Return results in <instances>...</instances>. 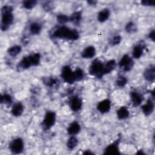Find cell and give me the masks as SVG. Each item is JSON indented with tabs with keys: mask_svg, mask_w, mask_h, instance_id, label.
Returning <instances> with one entry per match:
<instances>
[{
	"mask_svg": "<svg viewBox=\"0 0 155 155\" xmlns=\"http://www.w3.org/2000/svg\"><path fill=\"white\" fill-rule=\"evenodd\" d=\"M122 41V37L120 35H115L110 41V44L114 46V45H119Z\"/></svg>",
	"mask_w": 155,
	"mask_h": 155,
	"instance_id": "33",
	"label": "cell"
},
{
	"mask_svg": "<svg viewBox=\"0 0 155 155\" xmlns=\"http://www.w3.org/2000/svg\"><path fill=\"white\" fill-rule=\"evenodd\" d=\"M8 148L12 153L20 154L23 151L24 148V140L21 137L15 138L10 142Z\"/></svg>",
	"mask_w": 155,
	"mask_h": 155,
	"instance_id": "6",
	"label": "cell"
},
{
	"mask_svg": "<svg viewBox=\"0 0 155 155\" xmlns=\"http://www.w3.org/2000/svg\"><path fill=\"white\" fill-rule=\"evenodd\" d=\"M81 125L77 121L72 122L67 128V133L70 136H75L78 134L81 131Z\"/></svg>",
	"mask_w": 155,
	"mask_h": 155,
	"instance_id": "16",
	"label": "cell"
},
{
	"mask_svg": "<svg viewBox=\"0 0 155 155\" xmlns=\"http://www.w3.org/2000/svg\"><path fill=\"white\" fill-rule=\"evenodd\" d=\"M127 82H128V79L125 76H119L116 81V84L118 87L123 88L126 85V84H127Z\"/></svg>",
	"mask_w": 155,
	"mask_h": 155,
	"instance_id": "30",
	"label": "cell"
},
{
	"mask_svg": "<svg viewBox=\"0 0 155 155\" xmlns=\"http://www.w3.org/2000/svg\"><path fill=\"white\" fill-rule=\"evenodd\" d=\"M120 140V137H119L114 142L107 146L104 149V154H119V144Z\"/></svg>",
	"mask_w": 155,
	"mask_h": 155,
	"instance_id": "9",
	"label": "cell"
},
{
	"mask_svg": "<svg viewBox=\"0 0 155 155\" xmlns=\"http://www.w3.org/2000/svg\"><path fill=\"white\" fill-rule=\"evenodd\" d=\"M87 3L90 5H94L97 3V1H88Z\"/></svg>",
	"mask_w": 155,
	"mask_h": 155,
	"instance_id": "37",
	"label": "cell"
},
{
	"mask_svg": "<svg viewBox=\"0 0 155 155\" xmlns=\"http://www.w3.org/2000/svg\"><path fill=\"white\" fill-rule=\"evenodd\" d=\"M70 107L72 111H78L82 107V101L78 96H73L69 102Z\"/></svg>",
	"mask_w": 155,
	"mask_h": 155,
	"instance_id": "13",
	"label": "cell"
},
{
	"mask_svg": "<svg viewBox=\"0 0 155 155\" xmlns=\"http://www.w3.org/2000/svg\"><path fill=\"white\" fill-rule=\"evenodd\" d=\"M42 28V25L38 22H33L31 23L29 26L30 33L33 35H39L41 33Z\"/></svg>",
	"mask_w": 155,
	"mask_h": 155,
	"instance_id": "22",
	"label": "cell"
},
{
	"mask_svg": "<svg viewBox=\"0 0 155 155\" xmlns=\"http://www.w3.org/2000/svg\"><path fill=\"white\" fill-rule=\"evenodd\" d=\"M88 72L90 74L96 78H102L104 74V64L99 59H94L90 67Z\"/></svg>",
	"mask_w": 155,
	"mask_h": 155,
	"instance_id": "4",
	"label": "cell"
},
{
	"mask_svg": "<svg viewBox=\"0 0 155 155\" xmlns=\"http://www.w3.org/2000/svg\"><path fill=\"white\" fill-rule=\"evenodd\" d=\"M51 36L54 38L65 39L68 40L76 41L79 38V33L76 29H71L65 25L59 26L56 28Z\"/></svg>",
	"mask_w": 155,
	"mask_h": 155,
	"instance_id": "1",
	"label": "cell"
},
{
	"mask_svg": "<svg viewBox=\"0 0 155 155\" xmlns=\"http://www.w3.org/2000/svg\"><path fill=\"white\" fill-rule=\"evenodd\" d=\"M116 66L114 59H110L104 64V74H107L113 71Z\"/></svg>",
	"mask_w": 155,
	"mask_h": 155,
	"instance_id": "23",
	"label": "cell"
},
{
	"mask_svg": "<svg viewBox=\"0 0 155 155\" xmlns=\"http://www.w3.org/2000/svg\"><path fill=\"white\" fill-rule=\"evenodd\" d=\"M13 11V8L11 5H5L2 7L1 10V20L0 27L2 31L7 30L13 24L14 21Z\"/></svg>",
	"mask_w": 155,
	"mask_h": 155,
	"instance_id": "2",
	"label": "cell"
},
{
	"mask_svg": "<svg viewBox=\"0 0 155 155\" xmlns=\"http://www.w3.org/2000/svg\"><path fill=\"white\" fill-rule=\"evenodd\" d=\"M56 115L54 111H47L44 115L41 125L43 130H48L53 127L56 122Z\"/></svg>",
	"mask_w": 155,
	"mask_h": 155,
	"instance_id": "5",
	"label": "cell"
},
{
	"mask_svg": "<svg viewBox=\"0 0 155 155\" xmlns=\"http://www.w3.org/2000/svg\"><path fill=\"white\" fill-rule=\"evenodd\" d=\"M43 8L45 9V10L48 12L51 10L53 8V5L51 4V2H47L43 5Z\"/></svg>",
	"mask_w": 155,
	"mask_h": 155,
	"instance_id": "35",
	"label": "cell"
},
{
	"mask_svg": "<svg viewBox=\"0 0 155 155\" xmlns=\"http://www.w3.org/2000/svg\"><path fill=\"white\" fill-rule=\"evenodd\" d=\"M111 103L110 99H105L100 101L96 107L97 110L102 114L108 113L111 108Z\"/></svg>",
	"mask_w": 155,
	"mask_h": 155,
	"instance_id": "11",
	"label": "cell"
},
{
	"mask_svg": "<svg viewBox=\"0 0 155 155\" xmlns=\"http://www.w3.org/2000/svg\"><path fill=\"white\" fill-rule=\"evenodd\" d=\"M78 144V140L75 136H71L67 142V147L70 150H74Z\"/></svg>",
	"mask_w": 155,
	"mask_h": 155,
	"instance_id": "25",
	"label": "cell"
},
{
	"mask_svg": "<svg viewBox=\"0 0 155 155\" xmlns=\"http://www.w3.org/2000/svg\"><path fill=\"white\" fill-rule=\"evenodd\" d=\"M37 3V1L35 0H27L22 2V6L25 9L30 10L35 7Z\"/></svg>",
	"mask_w": 155,
	"mask_h": 155,
	"instance_id": "29",
	"label": "cell"
},
{
	"mask_svg": "<svg viewBox=\"0 0 155 155\" xmlns=\"http://www.w3.org/2000/svg\"><path fill=\"white\" fill-rule=\"evenodd\" d=\"M117 117L119 120H124L127 119L129 117L130 112L127 107L125 106L120 107L116 111Z\"/></svg>",
	"mask_w": 155,
	"mask_h": 155,
	"instance_id": "20",
	"label": "cell"
},
{
	"mask_svg": "<svg viewBox=\"0 0 155 155\" xmlns=\"http://www.w3.org/2000/svg\"><path fill=\"white\" fill-rule=\"evenodd\" d=\"M22 51V47L19 45H15L9 47L7 50V53L12 57H16Z\"/></svg>",
	"mask_w": 155,
	"mask_h": 155,
	"instance_id": "24",
	"label": "cell"
},
{
	"mask_svg": "<svg viewBox=\"0 0 155 155\" xmlns=\"http://www.w3.org/2000/svg\"><path fill=\"white\" fill-rule=\"evenodd\" d=\"M57 82H58L57 79L53 78H50V77L44 78V79H43V83L47 86L50 87L56 85Z\"/></svg>",
	"mask_w": 155,
	"mask_h": 155,
	"instance_id": "32",
	"label": "cell"
},
{
	"mask_svg": "<svg viewBox=\"0 0 155 155\" xmlns=\"http://www.w3.org/2000/svg\"><path fill=\"white\" fill-rule=\"evenodd\" d=\"M70 17V21L75 25H79L81 22L82 16L81 11H76L73 12Z\"/></svg>",
	"mask_w": 155,
	"mask_h": 155,
	"instance_id": "21",
	"label": "cell"
},
{
	"mask_svg": "<svg viewBox=\"0 0 155 155\" xmlns=\"http://www.w3.org/2000/svg\"><path fill=\"white\" fill-rule=\"evenodd\" d=\"M84 154H93V153L92 151H90V150H86L83 153Z\"/></svg>",
	"mask_w": 155,
	"mask_h": 155,
	"instance_id": "38",
	"label": "cell"
},
{
	"mask_svg": "<svg viewBox=\"0 0 155 155\" xmlns=\"http://www.w3.org/2000/svg\"><path fill=\"white\" fill-rule=\"evenodd\" d=\"M41 54L39 53H33L22 58L18 62L17 68L24 70L33 66H38L41 62Z\"/></svg>",
	"mask_w": 155,
	"mask_h": 155,
	"instance_id": "3",
	"label": "cell"
},
{
	"mask_svg": "<svg viewBox=\"0 0 155 155\" xmlns=\"http://www.w3.org/2000/svg\"><path fill=\"white\" fill-rule=\"evenodd\" d=\"M141 4L144 6H148V7H153L154 5L155 2L154 1H150V0H144L141 1Z\"/></svg>",
	"mask_w": 155,
	"mask_h": 155,
	"instance_id": "34",
	"label": "cell"
},
{
	"mask_svg": "<svg viewBox=\"0 0 155 155\" xmlns=\"http://www.w3.org/2000/svg\"><path fill=\"white\" fill-rule=\"evenodd\" d=\"M134 64V61L128 54H124L118 62V65L120 68L124 71H130L133 67Z\"/></svg>",
	"mask_w": 155,
	"mask_h": 155,
	"instance_id": "7",
	"label": "cell"
},
{
	"mask_svg": "<svg viewBox=\"0 0 155 155\" xmlns=\"http://www.w3.org/2000/svg\"><path fill=\"white\" fill-rule=\"evenodd\" d=\"M148 38H149V39H150L153 42H154V40H155V32H154V30H151L150 33H149V34H148Z\"/></svg>",
	"mask_w": 155,
	"mask_h": 155,
	"instance_id": "36",
	"label": "cell"
},
{
	"mask_svg": "<svg viewBox=\"0 0 155 155\" xmlns=\"http://www.w3.org/2000/svg\"><path fill=\"white\" fill-rule=\"evenodd\" d=\"M143 77L148 82H154L155 79V67L154 65H150L145 70Z\"/></svg>",
	"mask_w": 155,
	"mask_h": 155,
	"instance_id": "14",
	"label": "cell"
},
{
	"mask_svg": "<svg viewBox=\"0 0 155 155\" xmlns=\"http://www.w3.org/2000/svg\"><path fill=\"white\" fill-rule=\"evenodd\" d=\"M110 16V11L108 8H104L101 10L97 14V19L99 22H104L108 19Z\"/></svg>",
	"mask_w": 155,
	"mask_h": 155,
	"instance_id": "19",
	"label": "cell"
},
{
	"mask_svg": "<svg viewBox=\"0 0 155 155\" xmlns=\"http://www.w3.org/2000/svg\"><path fill=\"white\" fill-rule=\"evenodd\" d=\"M145 46L143 44L140 43L136 45L132 51V56L134 59H139L143 54Z\"/></svg>",
	"mask_w": 155,
	"mask_h": 155,
	"instance_id": "18",
	"label": "cell"
},
{
	"mask_svg": "<svg viewBox=\"0 0 155 155\" xmlns=\"http://www.w3.org/2000/svg\"><path fill=\"white\" fill-rule=\"evenodd\" d=\"M0 102L2 104L10 105L12 104L13 99H12V96L9 94L4 93L1 95Z\"/></svg>",
	"mask_w": 155,
	"mask_h": 155,
	"instance_id": "26",
	"label": "cell"
},
{
	"mask_svg": "<svg viewBox=\"0 0 155 155\" xmlns=\"http://www.w3.org/2000/svg\"><path fill=\"white\" fill-rule=\"evenodd\" d=\"M57 22L61 24H65L70 21V17L64 14H59L56 16Z\"/></svg>",
	"mask_w": 155,
	"mask_h": 155,
	"instance_id": "31",
	"label": "cell"
},
{
	"mask_svg": "<svg viewBox=\"0 0 155 155\" xmlns=\"http://www.w3.org/2000/svg\"><path fill=\"white\" fill-rule=\"evenodd\" d=\"M141 108L145 116H148L151 115L154 110V103L153 99H152L151 97L148 98L146 103L142 105Z\"/></svg>",
	"mask_w": 155,
	"mask_h": 155,
	"instance_id": "10",
	"label": "cell"
},
{
	"mask_svg": "<svg viewBox=\"0 0 155 155\" xmlns=\"http://www.w3.org/2000/svg\"><path fill=\"white\" fill-rule=\"evenodd\" d=\"M96 53V50L95 47L93 45H88L84 48L82 51L81 55L84 59H91L95 56Z\"/></svg>",
	"mask_w": 155,
	"mask_h": 155,
	"instance_id": "12",
	"label": "cell"
},
{
	"mask_svg": "<svg viewBox=\"0 0 155 155\" xmlns=\"http://www.w3.org/2000/svg\"><path fill=\"white\" fill-rule=\"evenodd\" d=\"M125 30L127 33L131 34L135 33L137 31V27L133 22L130 21L125 24Z\"/></svg>",
	"mask_w": 155,
	"mask_h": 155,
	"instance_id": "28",
	"label": "cell"
},
{
	"mask_svg": "<svg viewBox=\"0 0 155 155\" xmlns=\"http://www.w3.org/2000/svg\"><path fill=\"white\" fill-rule=\"evenodd\" d=\"M24 110V106L21 102H16L12 106L11 113L13 114V116L15 117H19L21 116Z\"/></svg>",
	"mask_w": 155,
	"mask_h": 155,
	"instance_id": "17",
	"label": "cell"
},
{
	"mask_svg": "<svg viewBox=\"0 0 155 155\" xmlns=\"http://www.w3.org/2000/svg\"><path fill=\"white\" fill-rule=\"evenodd\" d=\"M130 99L134 107H137L141 104L143 101V96L137 91H131L130 93Z\"/></svg>",
	"mask_w": 155,
	"mask_h": 155,
	"instance_id": "15",
	"label": "cell"
},
{
	"mask_svg": "<svg viewBox=\"0 0 155 155\" xmlns=\"http://www.w3.org/2000/svg\"><path fill=\"white\" fill-rule=\"evenodd\" d=\"M61 76L62 79L68 84H72L76 82L74 71L68 65H65L62 68Z\"/></svg>",
	"mask_w": 155,
	"mask_h": 155,
	"instance_id": "8",
	"label": "cell"
},
{
	"mask_svg": "<svg viewBox=\"0 0 155 155\" xmlns=\"http://www.w3.org/2000/svg\"><path fill=\"white\" fill-rule=\"evenodd\" d=\"M74 78H75L76 82H79L82 81L85 76L84 71L81 68H76L74 70Z\"/></svg>",
	"mask_w": 155,
	"mask_h": 155,
	"instance_id": "27",
	"label": "cell"
}]
</instances>
